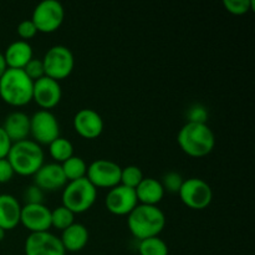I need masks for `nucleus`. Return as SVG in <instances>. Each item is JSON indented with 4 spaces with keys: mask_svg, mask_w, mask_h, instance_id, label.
Wrapping results in <instances>:
<instances>
[{
    "mask_svg": "<svg viewBox=\"0 0 255 255\" xmlns=\"http://www.w3.org/2000/svg\"><path fill=\"white\" fill-rule=\"evenodd\" d=\"M127 217L129 232L138 241L158 237L166 227V216L157 206L138 204Z\"/></svg>",
    "mask_w": 255,
    "mask_h": 255,
    "instance_id": "1",
    "label": "nucleus"
},
{
    "mask_svg": "<svg viewBox=\"0 0 255 255\" xmlns=\"http://www.w3.org/2000/svg\"><path fill=\"white\" fill-rule=\"evenodd\" d=\"M179 147L189 157L208 156L216 146V136L207 124L187 122L177 136Z\"/></svg>",
    "mask_w": 255,
    "mask_h": 255,
    "instance_id": "2",
    "label": "nucleus"
},
{
    "mask_svg": "<svg viewBox=\"0 0 255 255\" xmlns=\"http://www.w3.org/2000/svg\"><path fill=\"white\" fill-rule=\"evenodd\" d=\"M34 81L21 69H6L0 77V97L5 104L22 107L32 101Z\"/></svg>",
    "mask_w": 255,
    "mask_h": 255,
    "instance_id": "3",
    "label": "nucleus"
},
{
    "mask_svg": "<svg viewBox=\"0 0 255 255\" xmlns=\"http://www.w3.org/2000/svg\"><path fill=\"white\" fill-rule=\"evenodd\" d=\"M14 173L19 176H34L44 164V151L41 146L31 139L12 143L6 157Z\"/></svg>",
    "mask_w": 255,
    "mask_h": 255,
    "instance_id": "4",
    "label": "nucleus"
},
{
    "mask_svg": "<svg viewBox=\"0 0 255 255\" xmlns=\"http://www.w3.org/2000/svg\"><path fill=\"white\" fill-rule=\"evenodd\" d=\"M97 198V189L85 178L67 182L62 191V206L74 214H81L89 211Z\"/></svg>",
    "mask_w": 255,
    "mask_h": 255,
    "instance_id": "5",
    "label": "nucleus"
},
{
    "mask_svg": "<svg viewBox=\"0 0 255 255\" xmlns=\"http://www.w3.org/2000/svg\"><path fill=\"white\" fill-rule=\"evenodd\" d=\"M42 64H44L45 76L60 81L71 75L75 66L74 54L69 47L64 45H56L50 47L45 54Z\"/></svg>",
    "mask_w": 255,
    "mask_h": 255,
    "instance_id": "6",
    "label": "nucleus"
},
{
    "mask_svg": "<svg viewBox=\"0 0 255 255\" xmlns=\"http://www.w3.org/2000/svg\"><path fill=\"white\" fill-rule=\"evenodd\" d=\"M65 19V9L57 0H44L35 6L31 21L37 32L51 34L62 25Z\"/></svg>",
    "mask_w": 255,
    "mask_h": 255,
    "instance_id": "7",
    "label": "nucleus"
},
{
    "mask_svg": "<svg viewBox=\"0 0 255 255\" xmlns=\"http://www.w3.org/2000/svg\"><path fill=\"white\" fill-rule=\"evenodd\" d=\"M182 203L191 209H206L213 199L211 186L201 178L184 179L178 192Z\"/></svg>",
    "mask_w": 255,
    "mask_h": 255,
    "instance_id": "8",
    "label": "nucleus"
},
{
    "mask_svg": "<svg viewBox=\"0 0 255 255\" xmlns=\"http://www.w3.org/2000/svg\"><path fill=\"white\" fill-rule=\"evenodd\" d=\"M121 167L110 159H97L87 166L86 178L95 188H114L121 183Z\"/></svg>",
    "mask_w": 255,
    "mask_h": 255,
    "instance_id": "9",
    "label": "nucleus"
},
{
    "mask_svg": "<svg viewBox=\"0 0 255 255\" xmlns=\"http://www.w3.org/2000/svg\"><path fill=\"white\" fill-rule=\"evenodd\" d=\"M30 134L37 144H47L60 137L56 116L46 110H40L30 117Z\"/></svg>",
    "mask_w": 255,
    "mask_h": 255,
    "instance_id": "10",
    "label": "nucleus"
},
{
    "mask_svg": "<svg viewBox=\"0 0 255 255\" xmlns=\"http://www.w3.org/2000/svg\"><path fill=\"white\" fill-rule=\"evenodd\" d=\"M25 255H66L59 237L50 232L30 233L25 242Z\"/></svg>",
    "mask_w": 255,
    "mask_h": 255,
    "instance_id": "11",
    "label": "nucleus"
},
{
    "mask_svg": "<svg viewBox=\"0 0 255 255\" xmlns=\"http://www.w3.org/2000/svg\"><path fill=\"white\" fill-rule=\"evenodd\" d=\"M105 204L110 213L122 217L128 216L138 206V201H137L134 189L119 184L110 189Z\"/></svg>",
    "mask_w": 255,
    "mask_h": 255,
    "instance_id": "12",
    "label": "nucleus"
},
{
    "mask_svg": "<svg viewBox=\"0 0 255 255\" xmlns=\"http://www.w3.org/2000/svg\"><path fill=\"white\" fill-rule=\"evenodd\" d=\"M20 223L30 233L49 232L51 228V211L45 204H25L21 207Z\"/></svg>",
    "mask_w": 255,
    "mask_h": 255,
    "instance_id": "13",
    "label": "nucleus"
},
{
    "mask_svg": "<svg viewBox=\"0 0 255 255\" xmlns=\"http://www.w3.org/2000/svg\"><path fill=\"white\" fill-rule=\"evenodd\" d=\"M62 91L59 81L44 76L34 82V89H32V101L36 102L39 107L42 110L54 109L61 101Z\"/></svg>",
    "mask_w": 255,
    "mask_h": 255,
    "instance_id": "14",
    "label": "nucleus"
},
{
    "mask_svg": "<svg viewBox=\"0 0 255 255\" xmlns=\"http://www.w3.org/2000/svg\"><path fill=\"white\" fill-rule=\"evenodd\" d=\"M74 128L85 139H96L104 131V120L91 109H82L75 115Z\"/></svg>",
    "mask_w": 255,
    "mask_h": 255,
    "instance_id": "15",
    "label": "nucleus"
},
{
    "mask_svg": "<svg viewBox=\"0 0 255 255\" xmlns=\"http://www.w3.org/2000/svg\"><path fill=\"white\" fill-rule=\"evenodd\" d=\"M32 177H34V184L42 192L57 191L64 188L67 183L61 164L59 163L42 164Z\"/></svg>",
    "mask_w": 255,
    "mask_h": 255,
    "instance_id": "16",
    "label": "nucleus"
},
{
    "mask_svg": "<svg viewBox=\"0 0 255 255\" xmlns=\"http://www.w3.org/2000/svg\"><path fill=\"white\" fill-rule=\"evenodd\" d=\"M1 127L12 143L25 141L30 136V117L24 112H12L5 119Z\"/></svg>",
    "mask_w": 255,
    "mask_h": 255,
    "instance_id": "17",
    "label": "nucleus"
},
{
    "mask_svg": "<svg viewBox=\"0 0 255 255\" xmlns=\"http://www.w3.org/2000/svg\"><path fill=\"white\" fill-rule=\"evenodd\" d=\"M21 206L15 197L0 194V228L6 231L16 228L20 224Z\"/></svg>",
    "mask_w": 255,
    "mask_h": 255,
    "instance_id": "18",
    "label": "nucleus"
},
{
    "mask_svg": "<svg viewBox=\"0 0 255 255\" xmlns=\"http://www.w3.org/2000/svg\"><path fill=\"white\" fill-rule=\"evenodd\" d=\"M7 69H24L32 59V47L27 41L17 40L6 47L4 54Z\"/></svg>",
    "mask_w": 255,
    "mask_h": 255,
    "instance_id": "19",
    "label": "nucleus"
},
{
    "mask_svg": "<svg viewBox=\"0 0 255 255\" xmlns=\"http://www.w3.org/2000/svg\"><path fill=\"white\" fill-rule=\"evenodd\" d=\"M134 192L138 204H144V206H157L163 199L166 193L161 182L151 177L142 179Z\"/></svg>",
    "mask_w": 255,
    "mask_h": 255,
    "instance_id": "20",
    "label": "nucleus"
},
{
    "mask_svg": "<svg viewBox=\"0 0 255 255\" xmlns=\"http://www.w3.org/2000/svg\"><path fill=\"white\" fill-rule=\"evenodd\" d=\"M65 251L76 253L82 251L89 242V231L81 223H74L62 231V236L60 238Z\"/></svg>",
    "mask_w": 255,
    "mask_h": 255,
    "instance_id": "21",
    "label": "nucleus"
},
{
    "mask_svg": "<svg viewBox=\"0 0 255 255\" xmlns=\"http://www.w3.org/2000/svg\"><path fill=\"white\" fill-rule=\"evenodd\" d=\"M61 168L67 182L85 178L87 173L86 162H85L81 157L77 156H72L71 158H69L67 161H65L64 163H61Z\"/></svg>",
    "mask_w": 255,
    "mask_h": 255,
    "instance_id": "22",
    "label": "nucleus"
},
{
    "mask_svg": "<svg viewBox=\"0 0 255 255\" xmlns=\"http://www.w3.org/2000/svg\"><path fill=\"white\" fill-rule=\"evenodd\" d=\"M49 152L55 163L61 164L74 156V146L67 138L59 137L49 144Z\"/></svg>",
    "mask_w": 255,
    "mask_h": 255,
    "instance_id": "23",
    "label": "nucleus"
},
{
    "mask_svg": "<svg viewBox=\"0 0 255 255\" xmlns=\"http://www.w3.org/2000/svg\"><path fill=\"white\" fill-rule=\"evenodd\" d=\"M139 255H168V246L159 237L139 241Z\"/></svg>",
    "mask_w": 255,
    "mask_h": 255,
    "instance_id": "24",
    "label": "nucleus"
},
{
    "mask_svg": "<svg viewBox=\"0 0 255 255\" xmlns=\"http://www.w3.org/2000/svg\"><path fill=\"white\" fill-rule=\"evenodd\" d=\"M75 214L64 206H60L51 211V227L59 229V231H65L70 226L75 223Z\"/></svg>",
    "mask_w": 255,
    "mask_h": 255,
    "instance_id": "25",
    "label": "nucleus"
},
{
    "mask_svg": "<svg viewBox=\"0 0 255 255\" xmlns=\"http://www.w3.org/2000/svg\"><path fill=\"white\" fill-rule=\"evenodd\" d=\"M143 178V173H142L139 167L127 166L121 169V183L120 184L128 187V188L136 189Z\"/></svg>",
    "mask_w": 255,
    "mask_h": 255,
    "instance_id": "26",
    "label": "nucleus"
},
{
    "mask_svg": "<svg viewBox=\"0 0 255 255\" xmlns=\"http://www.w3.org/2000/svg\"><path fill=\"white\" fill-rule=\"evenodd\" d=\"M159 182H161L164 192H168V193H178L184 179L178 172H168V173L164 174L162 181Z\"/></svg>",
    "mask_w": 255,
    "mask_h": 255,
    "instance_id": "27",
    "label": "nucleus"
},
{
    "mask_svg": "<svg viewBox=\"0 0 255 255\" xmlns=\"http://www.w3.org/2000/svg\"><path fill=\"white\" fill-rule=\"evenodd\" d=\"M224 7L233 15H244L254 7L253 0H224Z\"/></svg>",
    "mask_w": 255,
    "mask_h": 255,
    "instance_id": "28",
    "label": "nucleus"
},
{
    "mask_svg": "<svg viewBox=\"0 0 255 255\" xmlns=\"http://www.w3.org/2000/svg\"><path fill=\"white\" fill-rule=\"evenodd\" d=\"M22 70H24V72L26 74V76L34 82L45 76L44 64H42L41 59H34V57H32Z\"/></svg>",
    "mask_w": 255,
    "mask_h": 255,
    "instance_id": "29",
    "label": "nucleus"
},
{
    "mask_svg": "<svg viewBox=\"0 0 255 255\" xmlns=\"http://www.w3.org/2000/svg\"><path fill=\"white\" fill-rule=\"evenodd\" d=\"M187 122H194V124H207V119H208V112L207 109L202 105L196 104L191 106L187 111Z\"/></svg>",
    "mask_w": 255,
    "mask_h": 255,
    "instance_id": "30",
    "label": "nucleus"
},
{
    "mask_svg": "<svg viewBox=\"0 0 255 255\" xmlns=\"http://www.w3.org/2000/svg\"><path fill=\"white\" fill-rule=\"evenodd\" d=\"M24 199L26 204H44V192L35 184H31L25 189Z\"/></svg>",
    "mask_w": 255,
    "mask_h": 255,
    "instance_id": "31",
    "label": "nucleus"
},
{
    "mask_svg": "<svg viewBox=\"0 0 255 255\" xmlns=\"http://www.w3.org/2000/svg\"><path fill=\"white\" fill-rule=\"evenodd\" d=\"M17 35L20 36V39H22V41H26V40L32 39L35 35L37 34V30L35 27L34 22L31 21V19L29 20H22L19 25H17Z\"/></svg>",
    "mask_w": 255,
    "mask_h": 255,
    "instance_id": "32",
    "label": "nucleus"
},
{
    "mask_svg": "<svg viewBox=\"0 0 255 255\" xmlns=\"http://www.w3.org/2000/svg\"><path fill=\"white\" fill-rule=\"evenodd\" d=\"M14 169L6 158L0 159V183H7L14 177Z\"/></svg>",
    "mask_w": 255,
    "mask_h": 255,
    "instance_id": "33",
    "label": "nucleus"
},
{
    "mask_svg": "<svg viewBox=\"0 0 255 255\" xmlns=\"http://www.w3.org/2000/svg\"><path fill=\"white\" fill-rule=\"evenodd\" d=\"M11 146H12V142L10 141L7 134L5 133L4 128L0 126V159L6 158Z\"/></svg>",
    "mask_w": 255,
    "mask_h": 255,
    "instance_id": "34",
    "label": "nucleus"
},
{
    "mask_svg": "<svg viewBox=\"0 0 255 255\" xmlns=\"http://www.w3.org/2000/svg\"><path fill=\"white\" fill-rule=\"evenodd\" d=\"M7 66H6V62H5V59H4V55H2V52H0V77L4 75V72L6 71Z\"/></svg>",
    "mask_w": 255,
    "mask_h": 255,
    "instance_id": "35",
    "label": "nucleus"
},
{
    "mask_svg": "<svg viewBox=\"0 0 255 255\" xmlns=\"http://www.w3.org/2000/svg\"><path fill=\"white\" fill-rule=\"evenodd\" d=\"M5 233H6V232H5L4 229L0 228V242H2V239L5 238Z\"/></svg>",
    "mask_w": 255,
    "mask_h": 255,
    "instance_id": "36",
    "label": "nucleus"
}]
</instances>
